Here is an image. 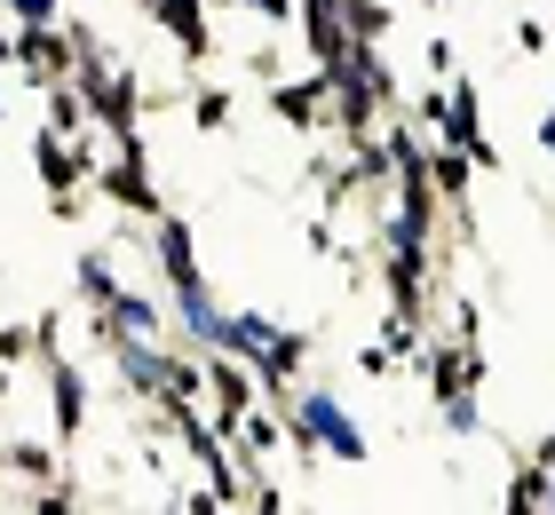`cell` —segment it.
I'll return each mask as SVG.
<instances>
[{
    "mask_svg": "<svg viewBox=\"0 0 555 515\" xmlns=\"http://www.w3.org/2000/svg\"><path fill=\"white\" fill-rule=\"evenodd\" d=\"M286 452L301 468H325V460H341V468H365L373 460V436L365 421L341 404V389H318V381H301V397L286 404Z\"/></svg>",
    "mask_w": 555,
    "mask_h": 515,
    "instance_id": "1",
    "label": "cell"
},
{
    "mask_svg": "<svg viewBox=\"0 0 555 515\" xmlns=\"http://www.w3.org/2000/svg\"><path fill=\"white\" fill-rule=\"evenodd\" d=\"M95 198H104V206H119V215H128V222H143V230L167 215V191L151 183V143H143V136L112 143V159L95 167Z\"/></svg>",
    "mask_w": 555,
    "mask_h": 515,
    "instance_id": "2",
    "label": "cell"
},
{
    "mask_svg": "<svg viewBox=\"0 0 555 515\" xmlns=\"http://www.w3.org/2000/svg\"><path fill=\"white\" fill-rule=\"evenodd\" d=\"M294 33H301V56L325 88L349 80V64H358V33H349V9L341 0H294Z\"/></svg>",
    "mask_w": 555,
    "mask_h": 515,
    "instance_id": "3",
    "label": "cell"
},
{
    "mask_svg": "<svg viewBox=\"0 0 555 515\" xmlns=\"http://www.w3.org/2000/svg\"><path fill=\"white\" fill-rule=\"evenodd\" d=\"M428 381V404H444V397H461V389H485L492 365H485V342H461V333H444V325H428V349H421V365Z\"/></svg>",
    "mask_w": 555,
    "mask_h": 515,
    "instance_id": "4",
    "label": "cell"
},
{
    "mask_svg": "<svg viewBox=\"0 0 555 515\" xmlns=\"http://www.w3.org/2000/svg\"><path fill=\"white\" fill-rule=\"evenodd\" d=\"M262 112L286 127V136H301V143L334 136V88H325L318 72H301V80H270L262 88Z\"/></svg>",
    "mask_w": 555,
    "mask_h": 515,
    "instance_id": "5",
    "label": "cell"
},
{
    "mask_svg": "<svg viewBox=\"0 0 555 515\" xmlns=\"http://www.w3.org/2000/svg\"><path fill=\"white\" fill-rule=\"evenodd\" d=\"M88 103H95V136L104 143H128V136H143V112H151V88L135 80V64H112L104 80L88 88Z\"/></svg>",
    "mask_w": 555,
    "mask_h": 515,
    "instance_id": "6",
    "label": "cell"
},
{
    "mask_svg": "<svg viewBox=\"0 0 555 515\" xmlns=\"http://www.w3.org/2000/svg\"><path fill=\"white\" fill-rule=\"evenodd\" d=\"M72 64H80V48H72L64 24H16V80L24 88H56V80H72Z\"/></svg>",
    "mask_w": 555,
    "mask_h": 515,
    "instance_id": "7",
    "label": "cell"
},
{
    "mask_svg": "<svg viewBox=\"0 0 555 515\" xmlns=\"http://www.w3.org/2000/svg\"><path fill=\"white\" fill-rule=\"evenodd\" d=\"M151 24H159V33L175 40V56H183L191 80L207 72V56H222V40H215V9H207V0H159V9H151Z\"/></svg>",
    "mask_w": 555,
    "mask_h": 515,
    "instance_id": "8",
    "label": "cell"
},
{
    "mask_svg": "<svg viewBox=\"0 0 555 515\" xmlns=\"http://www.w3.org/2000/svg\"><path fill=\"white\" fill-rule=\"evenodd\" d=\"M167 365H175V342H143V333H128V342L112 349V381L128 404H159L167 397Z\"/></svg>",
    "mask_w": 555,
    "mask_h": 515,
    "instance_id": "9",
    "label": "cell"
},
{
    "mask_svg": "<svg viewBox=\"0 0 555 515\" xmlns=\"http://www.w3.org/2000/svg\"><path fill=\"white\" fill-rule=\"evenodd\" d=\"M40 381H48V436L72 452L88 436V373L72 357H40Z\"/></svg>",
    "mask_w": 555,
    "mask_h": 515,
    "instance_id": "10",
    "label": "cell"
},
{
    "mask_svg": "<svg viewBox=\"0 0 555 515\" xmlns=\"http://www.w3.org/2000/svg\"><path fill=\"white\" fill-rule=\"evenodd\" d=\"M262 404V373L246 365L238 349H207V412H215V428H231L238 412H255Z\"/></svg>",
    "mask_w": 555,
    "mask_h": 515,
    "instance_id": "11",
    "label": "cell"
},
{
    "mask_svg": "<svg viewBox=\"0 0 555 515\" xmlns=\"http://www.w3.org/2000/svg\"><path fill=\"white\" fill-rule=\"evenodd\" d=\"M310 357H318V333H278V342L255 357V373H262V397L278 404V412H286L294 397H301V381H310Z\"/></svg>",
    "mask_w": 555,
    "mask_h": 515,
    "instance_id": "12",
    "label": "cell"
},
{
    "mask_svg": "<svg viewBox=\"0 0 555 515\" xmlns=\"http://www.w3.org/2000/svg\"><path fill=\"white\" fill-rule=\"evenodd\" d=\"M151 262H159L167 294H183V286L207 278V270H198V230H191V215H175V206H167V215L151 222Z\"/></svg>",
    "mask_w": 555,
    "mask_h": 515,
    "instance_id": "13",
    "label": "cell"
},
{
    "mask_svg": "<svg viewBox=\"0 0 555 515\" xmlns=\"http://www.w3.org/2000/svg\"><path fill=\"white\" fill-rule=\"evenodd\" d=\"M64 476V445L56 436H0V484L16 492H40V484Z\"/></svg>",
    "mask_w": 555,
    "mask_h": 515,
    "instance_id": "14",
    "label": "cell"
},
{
    "mask_svg": "<svg viewBox=\"0 0 555 515\" xmlns=\"http://www.w3.org/2000/svg\"><path fill=\"white\" fill-rule=\"evenodd\" d=\"M547 492H555V460L524 452L516 468H508V492H500V507H508V515H540V507H547Z\"/></svg>",
    "mask_w": 555,
    "mask_h": 515,
    "instance_id": "15",
    "label": "cell"
},
{
    "mask_svg": "<svg viewBox=\"0 0 555 515\" xmlns=\"http://www.w3.org/2000/svg\"><path fill=\"white\" fill-rule=\"evenodd\" d=\"M119 286H128V278H119V262H112V246H88L80 262H72V301L80 309H104Z\"/></svg>",
    "mask_w": 555,
    "mask_h": 515,
    "instance_id": "16",
    "label": "cell"
},
{
    "mask_svg": "<svg viewBox=\"0 0 555 515\" xmlns=\"http://www.w3.org/2000/svg\"><path fill=\"white\" fill-rule=\"evenodd\" d=\"M40 127H56V136H88L95 127V103L80 80H56V88H40Z\"/></svg>",
    "mask_w": 555,
    "mask_h": 515,
    "instance_id": "17",
    "label": "cell"
},
{
    "mask_svg": "<svg viewBox=\"0 0 555 515\" xmlns=\"http://www.w3.org/2000/svg\"><path fill=\"white\" fill-rule=\"evenodd\" d=\"M183 112H191V127H198V136H231V127H238V88H222V80H207V88H198V80H191Z\"/></svg>",
    "mask_w": 555,
    "mask_h": 515,
    "instance_id": "18",
    "label": "cell"
},
{
    "mask_svg": "<svg viewBox=\"0 0 555 515\" xmlns=\"http://www.w3.org/2000/svg\"><path fill=\"white\" fill-rule=\"evenodd\" d=\"M278 333H286V325H278L270 309H231V333H222V349H238L246 365H255V357L278 342Z\"/></svg>",
    "mask_w": 555,
    "mask_h": 515,
    "instance_id": "19",
    "label": "cell"
},
{
    "mask_svg": "<svg viewBox=\"0 0 555 515\" xmlns=\"http://www.w3.org/2000/svg\"><path fill=\"white\" fill-rule=\"evenodd\" d=\"M341 9H349V33H358V40L389 48V33H397V0H341Z\"/></svg>",
    "mask_w": 555,
    "mask_h": 515,
    "instance_id": "20",
    "label": "cell"
},
{
    "mask_svg": "<svg viewBox=\"0 0 555 515\" xmlns=\"http://www.w3.org/2000/svg\"><path fill=\"white\" fill-rule=\"evenodd\" d=\"M437 421H444V436H485V389L444 397V404H437Z\"/></svg>",
    "mask_w": 555,
    "mask_h": 515,
    "instance_id": "21",
    "label": "cell"
},
{
    "mask_svg": "<svg viewBox=\"0 0 555 515\" xmlns=\"http://www.w3.org/2000/svg\"><path fill=\"white\" fill-rule=\"evenodd\" d=\"M24 507H40V515H72V507H88V484L80 476H56V484H40V492H24Z\"/></svg>",
    "mask_w": 555,
    "mask_h": 515,
    "instance_id": "22",
    "label": "cell"
},
{
    "mask_svg": "<svg viewBox=\"0 0 555 515\" xmlns=\"http://www.w3.org/2000/svg\"><path fill=\"white\" fill-rule=\"evenodd\" d=\"M0 365H40V325H24V318H0Z\"/></svg>",
    "mask_w": 555,
    "mask_h": 515,
    "instance_id": "23",
    "label": "cell"
},
{
    "mask_svg": "<svg viewBox=\"0 0 555 515\" xmlns=\"http://www.w3.org/2000/svg\"><path fill=\"white\" fill-rule=\"evenodd\" d=\"M238 72H246V80H286V56H278V40H270V24H262V40L255 48H246V56H238Z\"/></svg>",
    "mask_w": 555,
    "mask_h": 515,
    "instance_id": "24",
    "label": "cell"
},
{
    "mask_svg": "<svg viewBox=\"0 0 555 515\" xmlns=\"http://www.w3.org/2000/svg\"><path fill=\"white\" fill-rule=\"evenodd\" d=\"M238 507H255V515H278V507H294V500H286V484H278L270 468H255V476H246V500H238Z\"/></svg>",
    "mask_w": 555,
    "mask_h": 515,
    "instance_id": "25",
    "label": "cell"
},
{
    "mask_svg": "<svg viewBox=\"0 0 555 515\" xmlns=\"http://www.w3.org/2000/svg\"><path fill=\"white\" fill-rule=\"evenodd\" d=\"M358 373L373 381V389H389V381H397V373H405V365H397V357H389V342H382V333H373V342L358 349Z\"/></svg>",
    "mask_w": 555,
    "mask_h": 515,
    "instance_id": "26",
    "label": "cell"
},
{
    "mask_svg": "<svg viewBox=\"0 0 555 515\" xmlns=\"http://www.w3.org/2000/svg\"><path fill=\"white\" fill-rule=\"evenodd\" d=\"M72 0H0V16L9 24H64Z\"/></svg>",
    "mask_w": 555,
    "mask_h": 515,
    "instance_id": "27",
    "label": "cell"
},
{
    "mask_svg": "<svg viewBox=\"0 0 555 515\" xmlns=\"http://www.w3.org/2000/svg\"><path fill=\"white\" fill-rule=\"evenodd\" d=\"M516 48H524V56H547V48H555L547 16H516Z\"/></svg>",
    "mask_w": 555,
    "mask_h": 515,
    "instance_id": "28",
    "label": "cell"
},
{
    "mask_svg": "<svg viewBox=\"0 0 555 515\" xmlns=\"http://www.w3.org/2000/svg\"><path fill=\"white\" fill-rule=\"evenodd\" d=\"M231 9H246V16H262L270 33H278V24H294V0H231Z\"/></svg>",
    "mask_w": 555,
    "mask_h": 515,
    "instance_id": "29",
    "label": "cell"
},
{
    "mask_svg": "<svg viewBox=\"0 0 555 515\" xmlns=\"http://www.w3.org/2000/svg\"><path fill=\"white\" fill-rule=\"evenodd\" d=\"M428 72H437V80H452V72H461V48H452V33L428 40Z\"/></svg>",
    "mask_w": 555,
    "mask_h": 515,
    "instance_id": "30",
    "label": "cell"
},
{
    "mask_svg": "<svg viewBox=\"0 0 555 515\" xmlns=\"http://www.w3.org/2000/svg\"><path fill=\"white\" fill-rule=\"evenodd\" d=\"M48 215H56V222H80V215H88V191H48Z\"/></svg>",
    "mask_w": 555,
    "mask_h": 515,
    "instance_id": "31",
    "label": "cell"
},
{
    "mask_svg": "<svg viewBox=\"0 0 555 515\" xmlns=\"http://www.w3.org/2000/svg\"><path fill=\"white\" fill-rule=\"evenodd\" d=\"M0 80H16V24L0 16Z\"/></svg>",
    "mask_w": 555,
    "mask_h": 515,
    "instance_id": "32",
    "label": "cell"
},
{
    "mask_svg": "<svg viewBox=\"0 0 555 515\" xmlns=\"http://www.w3.org/2000/svg\"><path fill=\"white\" fill-rule=\"evenodd\" d=\"M540 151H547V159H555V103H547V112H540Z\"/></svg>",
    "mask_w": 555,
    "mask_h": 515,
    "instance_id": "33",
    "label": "cell"
},
{
    "mask_svg": "<svg viewBox=\"0 0 555 515\" xmlns=\"http://www.w3.org/2000/svg\"><path fill=\"white\" fill-rule=\"evenodd\" d=\"M135 9H143V16H151V9H159V0H135Z\"/></svg>",
    "mask_w": 555,
    "mask_h": 515,
    "instance_id": "34",
    "label": "cell"
},
{
    "mask_svg": "<svg viewBox=\"0 0 555 515\" xmlns=\"http://www.w3.org/2000/svg\"><path fill=\"white\" fill-rule=\"evenodd\" d=\"M207 9H231V0H207Z\"/></svg>",
    "mask_w": 555,
    "mask_h": 515,
    "instance_id": "35",
    "label": "cell"
},
{
    "mask_svg": "<svg viewBox=\"0 0 555 515\" xmlns=\"http://www.w3.org/2000/svg\"><path fill=\"white\" fill-rule=\"evenodd\" d=\"M0 119H9V95H0Z\"/></svg>",
    "mask_w": 555,
    "mask_h": 515,
    "instance_id": "36",
    "label": "cell"
},
{
    "mask_svg": "<svg viewBox=\"0 0 555 515\" xmlns=\"http://www.w3.org/2000/svg\"><path fill=\"white\" fill-rule=\"evenodd\" d=\"M0 294H9V278H0Z\"/></svg>",
    "mask_w": 555,
    "mask_h": 515,
    "instance_id": "37",
    "label": "cell"
},
{
    "mask_svg": "<svg viewBox=\"0 0 555 515\" xmlns=\"http://www.w3.org/2000/svg\"><path fill=\"white\" fill-rule=\"evenodd\" d=\"M547 507H555V492H547Z\"/></svg>",
    "mask_w": 555,
    "mask_h": 515,
    "instance_id": "38",
    "label": "cell"
},
{
    "mask_svg": "<svg viewBox=\"0 0 555 515\" xmlns=\"http://www.w3.org/2000/svg\"><path fill=\"white\" fill-rule=\"evenodd\" d=\"M547 9H555V0H547Z\"/></svg>",
    "mask_w": 555,
    "mask_h": 515,
    "instance_id": "39",
    "label": "cell"
}]
</instances>
